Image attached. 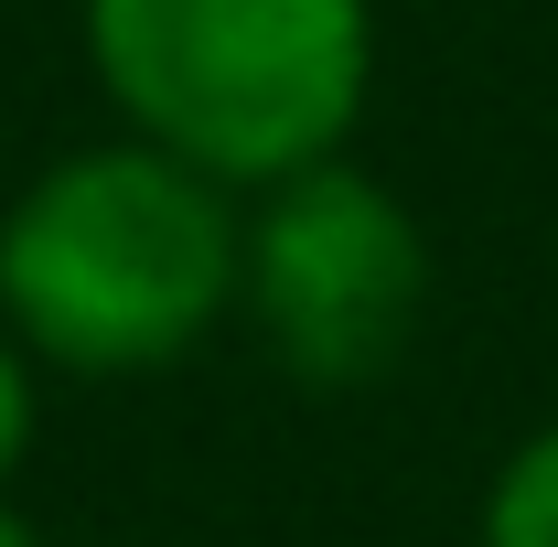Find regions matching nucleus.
Segmentation results:
<instances>
[{"label":"nucleus","instance_id":"obj_4","mask_svg":"<svg viewBox=\"0 0 558 547\" xmlns=\"http://www.w3.org/2000/svg\"><path fill=\"white\" fill-rule=\"evenodd\" d=\"M484 547H558V418L494 473L484 494Z\"/></svg>","mask_w":558,"mask_h":547},{"label":"nucleus","instance_id":"obj_5","mask_svg":"<svg viewBox=\"0 0 558 547\" xmlns=\"http://www.w3.org/2000/svg\"><path fill=\"white\" fill-rule=\"evenodd\" d=\"M22 440H33V365H22V333L0 323V483L22 462Z\"/></svg>","mask_w":558,"mask_h":547},{"label":"nucleus","instance_id":"obj_2","mask_svg":"<svg viewBox=\"0 0 558 547\" xmlns=\"http://www.w3.org/2000/svg\"><path fill=\"white\" fill-rule=\"evenodd\" d=\"M86 54L130 139L194 161L226 194H269L344 161L376 86L365 0H86Z\"/></svg>","mask_w":558,"mask_h":547},{"label":"nucleus","instance_id":"obj_1","mask_svg":"<svg viewBox=\"0 0 558 547\" xmlns=\"http://www.w3.org/2000/svg\"><path fill=\"white\" fill-rule=\"evenodd\" d=\"M247 290V226L194 161L108 139L33 172L0 215V323L75 376H150L226 323Z\"/></svg>","mask_w":558,"mask_h":547},{"label":"nucleus","instance_id":"obj_3","mask_svg":"<svg viewBox=\"0 0 558 547\" xmlns=\"http://www.w3.org/2000/svg\"><path fill=\"white\" fill-rule=\"evenodd\" d=\"M236 301L301 387H376L429 312V236L376 172L312 161L258 194Z\"/></svg>","mask_w":558,"mask_h":547},{"label":"nucleus","instance_id":"obj_6","mask_svg":"<svg viewBox=\"0 0 558 547\" xmlns=\"http://www.w3.org/2000/svg\"><path fill=\"white\" fill-rule=\"evenodd\" d=\"M0 547H44V537H33V526H22V515H11V505H0Z\"/></svg>","mask_w":558,"mask_h":547}]
</instances>
